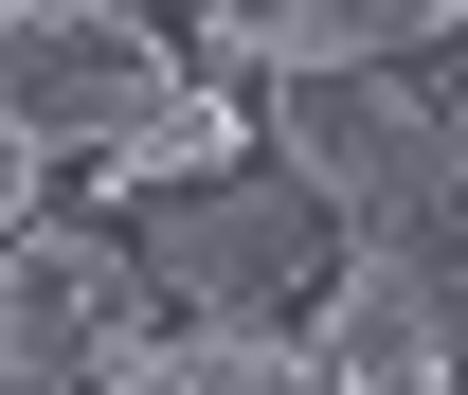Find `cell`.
<instances>
[{
    "label": "cell",
    "instance_id": "1",
    "mask_svg": "<svg viewBox=\"0 0 468 395\" xmlns=\"http://www.w3.org/2000/svg\"><path fill=\"white\" fill-rule=\"evenodd\" d=\"M271 162L343 216V270H397L468 359V144L432 126L414 72H271Z\"/></svg>",
    "mask_w": 468,
    "mask_h": 395
},
{
    "label": "cell",
    "instance_id": "11",
    "mask_svg": "<svg viewBox=\"0 0 468 395\" xmlns=\"http://www.w3.org/2000/svg\"><path fill=\"white\" fill-rule=\"evenodd\" d=\"M126 18H163V0H126Z\"/></svg>",
    "mask_w": 468,
    "mask_h": 395
},
{
    "label": "cell",
    "instance_id": "6",
    "mask_svg": "<svg viewBox=\"0 0 468 395\" xmlns=\"http://www.w3.org/2000/svg\"><path fill=\"white\" fill-rule=\"evenodd\" d=\"M451 18L468 0H271L252 36H271V72H414Z\"/></svg>",
    "mask_w": 468,
    "mask_h": 395
},
{
    "label": "cell",
    "instance_id": "4",
    "mask_svg": "<svg viewBox=\"0 0 468 395\" xmlns=\"http://www.w3.org/2000/svg\"><path fill=\"white\" fill-rule=\"evenodd\" d=\"M0 306H18L37 341H72V359L126 341V324H163V287H144V252H126L109 198H90V216H18V234H0Z\"/></svg>",
    "mask_w": 468,
    "mask_h": 395
},
{
    "label": "cell",
    "instance_id": "8",
    "mask_svg": "<svg viewBox=\"0 0 468 395\" xmlns=\"http://www.w3.org/2000/svg\"><path fill=\"white\" fill-rule=\"evenodd\" d=\"M414 90H432V126H451V144H468V18H451V36H432V55H414Z\"/></svg>",
    "mask_w": 468,
    "mask_h": 395
},
{
    "label": "cell",
    "instance_id": "3",
    "mask_svg": "<svg viewBox=\"0 0 468 395\" xmlns=\"http://www.w3.org/2000/svg\"><path fill=\"white\" fill-rule=\"evenodd\" d=\"M163 109H180V36L163 18H126V0H0V126H18L37 162L90 180Z\"/></svg>",
    "mask_w": 468,
    "mask_h": 395
},
{
    "label": "cell",
    "instance_id": "2",
    "mask_svg": "<svg viewBox=\"0 0 468 395\" xmlns=\"http://www.w3.org/2000/svg\"><path fill=\"white\" fill-rule=\"evenodd\" d=\"M126 252L180 324H306L343 287V216L306 198V162H217V180H163L126 198Z\"/></svg>",
    "mask_w": 468,
    "mask_h": 395
},
{
    "label": "cell",
    "instance_id": "9",
    "mask_svg": "<svg viewBox=\"0 0 468 395\" xmlns=\"http://www.w3.org/2000/svg\"><path fill=\"white\" fill-rule=\"evenodd\" d=\"M37 216V144H18V126H0V234Z\"/></svg>",
    "mask_w": 468,
    "mask_h": 395
},
{
    "label": "cell",
    "instance_id": "7",
    "mask_svg": "<svg viewBox=\"0 0 468 395\" xmlns=\"http://www.w3.org/2000/svg\"><path fill=\"white\" fill-rule=\"evenodd\" d=\"M306 359H324V378H378V395H414L432 359H451V324H432L397 270H343L324 306H306Z\"/></svg>",
    "mask_w": 468,
    "mask_h": 395
},
{
    "label": "cell",
    "instance_id": "5",
    "mask_svg": "<svg viewBox=\"0 0 468 395\" xmlns=\"http://www.w3.org/2000/svg\"><path fill=\"white\" fill-rule=\"evenodd\" d=\"M90 395H324V359H306V324H126L90 341Z\"/></svg>",
    "mask_w": 468,
    "mask_h": 395
},
{
    "label": "cell",
    "instance_id": "10",
    "mask_svg": "<svg viewBox=\"0 0 468 395\" xmlns=\"http://www.w3.org/2000/svg\"><path fill=\"white\" fill-rule=\"evenodd\" d=\"M198 18H234V36H252V18H271V0H198ZM252 55H271V36H252Z\"/></svg>",
    "mask_w": 468,
    "mask_h": 395
}]
</instances>
